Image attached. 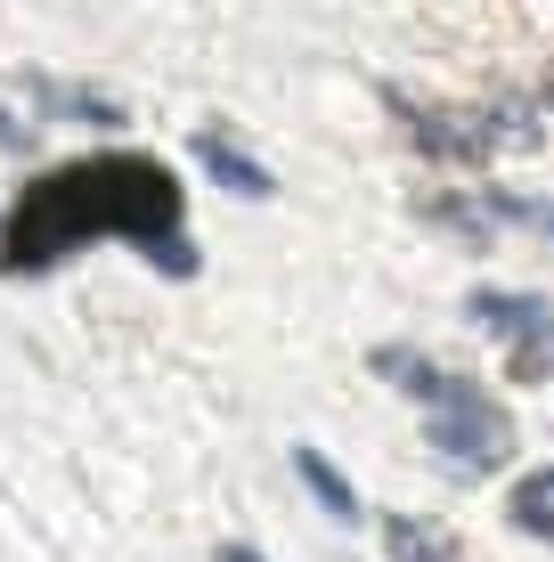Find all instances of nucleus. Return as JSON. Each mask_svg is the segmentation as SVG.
Segmentation results:
<instances>
[{"instance_id": "obj_4", "label": "nucleus", "mask_w": 554, "mask_h": 562, "mask_svg": "<svg viewBox=\"0 0 554 562\" xmlns=\"http://www.w3.org/2000/svg\"><path fill=\"white\" fill-rule=\"evenodd\" d=\"M465 310H473V326H489V335L513 351V383H546L554 375V310L539 294H498V285H482Z\"/></svg>"}, {"instance_id": "obj_13", "label": "nucleus", "mask_w": 554, "mask_h": 562, "mask_svg": "<svg viewBox=\"0 0 554 562\" xmlns=\"http://www.w3.org/2000/svg\"><path fill=\"white\" fill-rule=\"evenodd\" d=\"M539 99H546V106H554V66H546V82H539Z\"/></svg>"}, {"instance_id": "obj_1", "label": "nucleus", "mask_w": 554, "mask_h": 562, "mask_svg": "<svg viewBox=\"0 0 554 562\" xmlns=\"http://www.w3.org/2000/svg\"><path fill=\"white\" fill-rule=\"evenodd\" d=\"M99 237L139 245L163 278H196L180 180H171L156 155H82V164L42 171V180L16 196V212L0 221V269H9V278H33V269L74 261Z\"/></svg>"}, {"instance_id": "obj_8", "label": "nucleus", "mask_w": 554, "mask_h": 562, "mask_svg": "<svg viewBox=\"0 0 554 562\" xmlns=\"http://www.w3.org/2000/svg\"><path fill=\"white\" fill-rule=\"evenodd\" d=\"M506 521H513L522 538H554V464H539V473H522V481H513Z\"/></svg>"}, {"instance_id": "obj_7", "label": "nucleus", "mask_w": 554, "mask_h": 562, "mask_svg": "<svg viewBox=\"0 0 554 562\" xmlns=\"http://www.w3.org/2000/svg\"><path fill=\"white\" fill-rule=\"evenodd\" d=\"M384 554L392 562H465V547L425 514H384Z\"/></svg>"}, {"instance_id": "obj_2", "label": "nucleus", "mask_w": 554, "mask_h": 562, "mask_svg": "<svg viewBox=\"0 0 554 562\" xmlns=\"http://www.w3.org/2000/svg\"><path fill=\"white\" fill-rule=\"evenodd\" d=\"M375 375L432 408L425 440H432V457H441V464H456V473H498V464L513 457V416L473 375H449V367H432L425 351H399V342L375 351Z\"/></svg>"}, {"instance_id": "obj_5", "label": "nucleus", "mask_w": 554, "mask_h": 562, "mask_svg": "<svg viewBox=\"0 0 554 562\" xmlns=\"http://www.w3.org/2000/svg\"><path fill=\"white\" fill-rule=\"evenodd\" d=\"M25 90H33V106H42V114H66V123H99V131L123 123V99H106V90L57 82V74H25Z\"/></svg>"}, {"instance_id": "obj_10", "label": "nucleus", "mask_w": 554, "mask_h": 562, "mask_svg": "<svg viewBox=\"0 0 554 562\" xmlns=\"http://www.w3.org/2000/svg\"><path fill=\"white\" fill-rule=\"evenodd\" d=\"M482 212L489 221H513V228H539V237H554V196H482Z\"/></svg>"}, {"instance_id": "obj_9", "label": "nucleus", "mask_w": 554, "mask_h": 562, "mask_svg": "<svg viewBox=\"0 0 554 562\" xmlns=\"http://www.w3.org/2000/svg\"><path fill=\"white\" fill-rule=\"evenodd\" d=\"M294 473H302V490H310V497H318V506H327L335 521H359V490H351V481H342V473H335V464L318 457V449H294Z\"/></svg>"}, {"instance_id": "obj_6", "label": "nucleus", "mask_w": 554, "mask_h": 562, "mask_svg": "<svg viewBox=\"0 0 554 562\" xmlns=\"http://www.w3.org/2000/svg\"><path fill=\"white\" fill-rule=\"evenodd\" d=\"M188 155H196V164L213 171V180L228 188V196H270V188H278L270 171H261V164H253L245 147H228L221 131H196V147H188Z\"/></svg>"}, {"instance_id": "obj_3", "label": "nucleus", "mask_w": 554, "mask_h": 562, "mask_svg": "<svg viewBox=\"0 0 554 562\" xmlns=\"http://www.w3.org/2000/svg\"><path fill=\"white\" fill-rule=\"evenodd\" d=\"M392 114L408 123V139L432 155V164H482V155L498 147H530L539 139V123H530L522 106H482V114H456V106H425L408 99V90H384Z\"/></svg>"}, {"instance_id": "obj_12", "label": "nucleus", "mask_w": 554, "mask_h": 562, "mask_svg": "<svg viewBox=\"0 0 554 562\" xmlns=\"http://www.w3.org/2000/svg\"><path fill=\"white\" fill-rule=\"evenodd\" d=\"M213 562H261V554H253V547H221Z\"/></svg>"}, {"instance_id": "obj_11", "label": "nucleus", "mask_w": 554, "mask_h": 562, "mask_svg": "<svg viewBox=\"0 0 554 562\" xmlns=\"http://www.w3.org/2000/svg\"><path fill=\"white\" fill-rule=\"evenodd\" d=\"M0 147H16V155H25V147H33V131H25V123H16V114H9V106H0Z\"/></svg>"}]
</instances>
